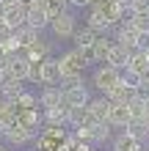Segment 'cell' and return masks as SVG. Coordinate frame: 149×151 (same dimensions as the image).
Wrapping results in <instances>:
<instances>
[{
  "mask_svg": "<svg viewBox=\"0 0 149 151\" xmlns=\"http://www.w3.org/2000/svg\"><path fill=\"white\" fill-rule=\"evenodd\" d=\"M58 66H61V83L64 80H77V77H83L86 72V60H83V52L80 50H69L64 52V55L58 58Z\"/></svg>",
  "mask_w": 149,
  "mask_h": 151,
  "instance_id": "1",
  "label": "cell"
},
{
  "mask_svg": "<svg viewBox=\"0 0 149 151\" xmlns=\"http://www.w3.org/2000/svg\"><path fill=\"white\" fill-rule=\"evenodd\" d=\"M6 72H8L11 80H17V83H28L31 72H33V63L22 55V52H20V55H8V69H6Z\"/></svg>",
  "mask_w": 149,
  "mask_h": 151,
  "instance_id": "2",
  "label": "cell"
},
{
  "mask_svg": "<svg viewBox=\"0 0 149 151\" xmlns=\"http://www.w3.org/2000/svg\"><path fill=\"white\" fill-rule=\"evenodd\" d=\"M94 85H97V91H102V96H108L113 88L119 85V69L102 63L97 72H94Z\"/></svg>",
  "mask_w": 149,
  "mask_h": 151,
  "instance_id": "3",
  "label": "cell"
},
{
  "mask_svg": "<svg viewBox=\"0 0 149 151\" xmlns=\"http://www.w3.org/2000/svg\"><path fill=\"white\" fill-rule=\"evenodd\" d=\"M50 28H52V33H55L58 39H72L75 30H77V19H75L72 11H64V14H58V17L50 19Z\"/></svg>",
  "mask_w": 149,
  "mask_h": 151,
  "instance_id": "4",
  "label": "cell"
},
{
  "mask_svg": "<svg viewBox=\"0 0 149 151\" xmlns=\"http://www.w3.org/2000/svg\"><path fill=\"white\" fill-rule=\"evenodd\" d=\"M113 41H116L119 47H124V50L130 52V55H133V52L138 50L141 33H138V30H135V28H133L130 22H121V25H119V30H116V39H113Z\"/></svg>",
  "mask_w": 149,
  "mask_h": 151,
  "instance_id": "5",
  "label": "cell"
},
{
  "mask_svg": "<svg viewBox=\"0 0 149 151\" xmlns=\"http://www.w3.org/2000/svg\"><path fill=\"white\" fill-rule=\"evenodd\" d=\"M39 83H44V88L61 83V66H58V58H44V60L39 63Z\"/></svg>",
  "mask_w": 149,
  "mask_h": 151,
  "instance_id": "6",
  "label": "cell"
},
{
  "mask_svg": "<svg viewBox=\"0 0 149 151\" xmlns=\"http://www.w3.org/2000/svg\"><path fill=\"white\" fill-rule=\"evenodd\" d=\"M64 104V88L61 85H47L44 91L39 93V107L41 113L44 110H52V107H61Z\"/></svg>",
  "mask_w": 149,
  "mask_h": 151,
  "instance_id": "7",
  "label": "cell"
},
{
  "mask_svg": "<svg viewBox=\"0 0 149 151\" xmlns=\"http://www.w3.org/2000/svg\"><path fill=\"white\" fill-rule=\"evenodd\" d=\"M91 102L89 88L86 85H75V88H64V104L66 107H86Z\"/></svg>",
  "mask_w": 149,
  "mask_h": 151,
  "instance_id": "8",
  "label": "cell"
},
{
  "mask_svg": "<svg viewBox=\"0 0 149 151\" xmlns=\"http://www.w3.org/2000/svg\"><path fill=\"white\" fill-rule=\"evenodd\" d=\"M86 28H91L97 36H108V30H110V22H108V17H105L102 8L97 6H91V11H89V19H86Z\"/></svg>",
  "mask_w": 149,
  "mask_h": 151,
  "instance_id": "9",
  "label": "cell"
},
{
  "mask_svg": "<svg viewBox=\"0 0 149 151\" xmlns=\"http://www.w3.org/2000/svg\"><path fill=\"white\" fill-rule=\"evenodd\" d=\"M3 140H6L8 146H14V148H17V146H25V143H31V140H33V135H31V132L22 127L20 121H17L14 127H8V129H6Z\"/></svg>",
  "mask_w": 149,
  "mask_h": 151,
  "instance_id": "10",
  "label": "cell"
},
{
  "mask_svg": "<svg viewBox=\"0 0 149 151\" xmlns=\"http://www.w3.org/2000/svg\"><path fill=\"white\" fill-rule=\"evenodd\" d=\"M133 121V115H130L127 104H110V113H108V124L116 129H127V124Z\"/></svg>",
  "mask_w": 149,
  "mask_h": 151,
  "instance_id": "11",
  "label": "cell"
},
{
  "mask_svg": "<svg viewBox=\"0 0 149 151\" xmlns=\"http://www.w3.org/2000/svg\"><path fill=\"white\" fill-rule=\"evenodd\" d=\"M86 110H89L94 118H97L100 124H108V113H110V99L108 96H100V99H91L89 104H86Z\"/></svg>",
  "mask_w": 149,
  "mask_h": 151,
  "instance_id": "12",
  "label": "cell"
},
{
  "mask_svg": "<svg viewBox=\"0 0 149 151\" xmlns=\"http://www.w3.org/2000/svg\"><path fill=\"white\" fill-rule=\"evenodd\" d=\"M3 19H6L8 28H11V33H17L20 28H25V25H28V11H25V8H20V6H14V8H8V11L3 14Z\"/></svg>",
  "mask_w": 149,
  "mask_h": 151,
  "instance_id": "13",
  "label": "cell"
},
{
  "mask_svg": "<svg viewBox=\"0 0 149 151\" xmlns=\"http://www.w3.org/2000/svg\"><path fill=\"white\" fill-rule=\"evenodd\" d=\"M28 28H33V30H44V28H50V14H47V8H36V6H31L28 8Z\"/></svg>",
  "mask_w": 149,
  "mask_h": 151,
  "instance_id": "14",
  "label": "cell"
},
{
  "mask_svg": "<svg viewBox=\"0 0 149 151\" xmlns=\"http://www.w3.org/2000/svg\"><path fill=\"white\" fill-rule=\"evenodd\" d=\"M44 124L47 127H66L69 124V107L61 104V107H52V110H44Z\"/></svg>",
  "mask_w": 149,
  "mask_h": 151,
  "instance_id": "15",
  "label": "cell"
},
{
  "mask_svg": "<svg viewBox=\"0 0 149 151\" xmlns=\"http://www.w3.org/2000/svg\"><path fill=\"white\" fill-rule=\"evenodd\" d=\"M127 63H130V52L124 50V47H119V44H113L110 47V52H108V60H105V66H113V69H127Z\"/></svg>",
  "mask_w": 149,
  "mask_h": 151,
  "instance_id": "16",
  "label": "cell"
},
{
  "mask_svg": "<svg viewBox=\"0 0 149 151\" xmlns=\"http://www.w3.org/2000/svg\"><path fill=\"white\" fill-rule=\"evenodd\" d=\"M25 93V85L22 83H17V80H8V83L0 88V99H6L8 104H17V99Z\"/></svg>",
  "mask_w": 149,
  "mask_h": 151,
  "instance_id": "17",
  "label": "cell"
},
{
  "mask_svg": "<svg viewBox=\"0 0 149 151\" xmlns=\"http://www.w3.org/2000/svg\"><path fill=\"white\" fill-rule=\"evenodd\" d=\"M22 55L31 60V63H41L44 58H50V47H47V41H36L33 47H28V50H22Z\"/></svg>",
  "mask_w": 149,
  "mask_h": 151,
  "instance_id": "18",
  "label": "cell"
},
{
  "mask_svg": "<svg viewBox=\"0 0 149 151\" xmlns=\"http://www.w3.org/2000/svg\"><path fill=\"white\" fill-rule=\"evenodd\" d=\"M108 99H110V104H130V102L135 99V91L119 83V85H116V88H113V91L108 93Z\"/></svg>",
  "mask_w": 149,
  "mask_h": 151,
  "instance_id": "19",
  "label": "cell"
},
{
  "mask_svg": "<svg viewBox=\"0 0 149 151\" xmlns=\"http://www.w3.org/2000/svg\"><path fill=\"white\" fill-rule=\"evenodd\" d=\"M94 41H97V33H94L91 28L75 30V36H72V44H75V50H89V47H94Z\"/></svg>",
  "mask_w": 149,
  "mask_h": 151,
  "instance_id": "20",
  "label": "cell"
},
{
  "mask_svg": "<svg viewBox=\"0 0 149 151\" xmlns=\"http://www.w3.org/2000/svg\"><path fill=\"white\" fill-rule=\"evenodd\" d=\"M124 132H127L130 137H135L138 143H144V140L149 137V124H146L144 118H133V121L127 124V129H124Z\"/></svg>",
  "mask_w": 149,
  "mask_h": 151,
  "instance_id": "21",
  "label": "cell"
},
{
  "mask_svg": "<svg viewBox=\"0 0 149 151\" xmlns=\"http://www.w3.org/2000/svg\"><path fill=\"white\" fill-rule=\"evenodd\" d=\"M14 39H17V44H20V50H28V47H33V44L39 41V30H33V28H20L14 33Z\"/></svg>",
  "mask_w": 149,
  "mask_h": 151,
  "instance_id": "22",
  "label": "cell"
},
{
  "mask_svg": "<svg viewBox=\"0 0 149 151\" xmlns=\"http://www.w3.org/2000/svg\"><path fill=\"white\" fill-rule=\"evenodd\" d=\"M113 39H108V36H97V41H94V58H97V63H105L108 60V52H110V47H113Z\"/></svg>",
  "mask_w": 149,
  "mask_h": 151,
  "instance_id": "23",
  "label": "cell"
},
{
  "mask_svg": "<svg viewBox=\"0 0 149 151\" xmlns=\"http://www.w3.org/2000/svg\"><path fill=\"white\" fill-rule=\"evenodd\" d=\"M113 151H144V143H138L135 137H130L127 132H121V135L113 140Z\"/></svg>",
  "mask_w": 149,
  "mask_h": 151,
  "instance_id": "24",
  "label": "cell"
},
{
  "mask_svg": "<svg viewBox=\"0 0 149 151\" xmlns=\"http://www.w3.org/2000/svg\"><path fill=\"white\" fill-rule=\"evenodd\" d=\"M127 69H133V72H138V74H149V60H146V52L144 50H135L133 55H130V63H127Z\"/></svg>",
  "mask_w": 149,
  "mask_h": 151,
  "instance_id": "25",
  "label": "cell"
},
{
  "mask_svg": "<svg viewBox=\"0 0 149 151\" xmlns=\"http://www.w3.org/2000/svg\"><path fill=\"white\" fill-rule=\"evenodd\" d=\"M119 83L127 85V88H133V91H138V88L144 85V74L133 72V69H121V72H119Z\"/></svg>",
  "mask_w": 149,
  "mask_h": 151,
  "instance_id": "26",
  "label": "cell"
},
{
  "mask_svg": "<svg viewBox=\"0 0 149 151\" xmlns=\"http://www.w3.org/2000/svg\"><path fill=\"white\" fill-rule=\"evenodd\" d=\"M124 22H130L141 36H149V14H130Z\"/></svg>",
  "mask_w": 149,
  "mask_h": 151,
  "instance_id": "27",
  "label": "cell"
},
{
  "mask_svg": "<svg viewBox=\"0 0 149 151\" xmlns=\"http://www.w3.org/2000/svg\"><path fill=\"white\" fill-rule=\"evenodd\" d=\"M17 110H36L39 107V96H33V93H28L25 91L20 99H17V104H14Z\"/></svg>",
  "mask_w": 149,
  "mask_h": 151,
  "instance_id": "28",
  "label": "cell"
},
{
  "mask_svg": "<svg viewBox=\"0 0 149 151\" xmlns=\"http://www.w3.org/2000/svg\"><path fill=\"white\" fill-rule=\"evenodd\" d=\"M110 124H97V127L91 129V143H105V140L110 137Z\"/></svg>",
  "mask_w": 149,
  "mask_h": 151,
  "instance_id": "29",
  "label": "cell"
},
{
  "mask_svg": "<svg viewBox=\"0 0 149 151\" xmlns=\"http://www.w3.org/2000/svg\"><path fill=\"white\" fill-rule=\"evenodd\" d=\"M86 115H89V113H86V107H69V127H83V124H86Z\"/></svg>",
  "mask_w": 149,
  "mask_h": 151,
  "instance_id": "30",
  "label": "cell"
},
{
  "mask_svg": "<svg viewBox=\"0 0 149 151\" xmlns=\"http://www.w3.org/2000/svg\"><path fill=\"white\" fill-rule=\"evenodd\" d=\"M144 107H146V102L138 99V96L127 104V110H130V115H133V118H144Z\"/></svg>",
  "mask_w": 149,
  "mask_h": 151,
  "instance_id": "31",
  "label": "cell"
},
{
  "mask_svg": "<svg viewBox=\"0 0 149 151\" xmlns=\"http://www.w3.org/2000/svg\"><path fill=\"white\" fill-rule=\"evenodd\" d=\"M127 11L130 14H149V0H130Z\"/></svg>",
  "mask_w": 149,
  "mask_h": 151,
  "instance_id": "32",
  "label": "cell"
},
{
  "mask_svg": "<svg viewBox=\"0 0 149 151\" xmlns=\"http://www.w3.org/2000/svg\"><path fill=\"white\" fill-rule=\"evenodd\" d=\"M69 6H75V8H83V6H94V0H69Z\"/></svg>",
  "mask_w": 149,
  "mask_h": 151,
  "instance_id": "33",
  "label": "cell"
},
{
  "mask_svg": "<svg viewBox=\"0 0 149 151\" xmlns=\"http://www.w3.org/2000/svg\"><path fill=\"white\" fill-rule=\"evenodd\" d=\"M144 121L149 124V102H146V107H144Z\"/></svg>",
  "mask_w": 149,
  "mask_h": 151,
  "instance_id": "34",
  "label": "cell"
},
{
  "mask_svg": "<svg viewBox=\"0 0 149 151\" xmlns=\"http://www.w3.org/2000/svg\"><path fill=\"white\" fill-rule=\"evenodd\" d=\"M116 3H121V6H124V8H127V6H130V0H116Z\"/></svg>",
  "mask_w": 149,
  "mask_h": 151,
  "instance_id": "35",
  "label": "cell"
},
{
  "mask_svg": "<svg viewBox=\"0 0 149 151\" xmlns=\"http://www.w3.org/2000/svg\"><path fill=\"white\" fill-rule=\"evenodd\" d=\"M144 88H149V74H146V77H144Z\"/></svg>",
  "mask_w": 149,
  "mask_h": 151,
  "instance_id": "36",
  "label": "cell"
},
{
  "mask_svg": "<svg viewBox=\"0 0 149 151\" xmlns=\"http://www.w3.org/2000/svg\"><path fill=\"white\" fill-rule=\"evenodd\" d=\"M144 52H146V60H149V50H144Z\"/></svg>",
  "mask_w": 149,
  "mask_h": 151,
  "instance_id": "37",
  "label": "cell"
},
{
  "mask_svg": "<svg viewBox=\"0 0 149 151\" xmlns=\"http://www.w3.org/2000/svg\"><path fill=\"white\" fill-rule=\"evenodd\" d=\"M0 151H3V146H0Z\"/></svg>",
  "mask_w": 149,
  "mask_h": 151,
  "instance_id": "38",
  "label": "cell"
}]
</instances>
